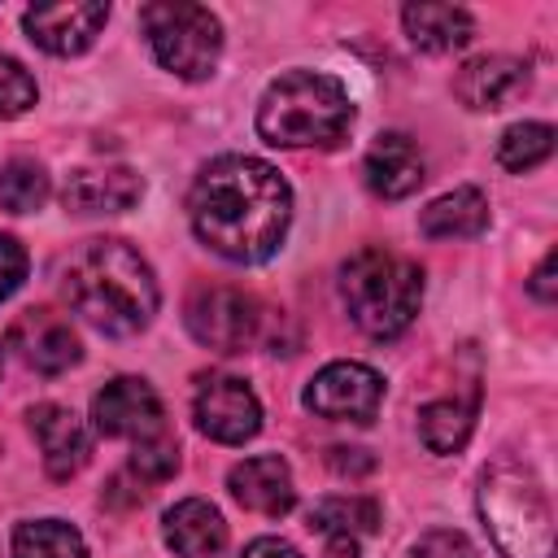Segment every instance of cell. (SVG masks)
Wrapping results in <instances>:
<instances>
[{
    "label": "cell",
    "instance_id": "277c9868",
    "mask_svg": "<svg viewBox=\"0 0 558 558\" xmlns=\"http://www.w3.org/2000/svg\"><path fill=\"white\" fill-rule=\"evenodd\" d=\"M340 296L357 331L371 340L401 336L423 301V270L418 262L392 253V248H357L340 270Z\"/></svg>",
    "mask_w": 558,
    "mask_h": 558
},
{
    "label": "cell",
    "instance_id": "1f68e13d",
    "mask_svg": "<svg viewBox=\"0 0 558 558\" xmlns=\"http://www.w3.org/2000/svg\"><path fill=\"white\" fill-rule=\"evenodd\" d=\"M532 296H541V301H554V253H545V262L536 266V275H532Z\"/></svg>",
    "mask_w": 558,
    "mask_h": 558
},
{
    "label": "cell",
    "instance_id": "ac0fdd59",
    "mask_svg": "<svg viewBox=\"0 0 558 558\" xmlns=\"http://www.w3.org/2000/svg\"><path fill=\"white\" fill-rule=\"evenodd\" d=\"M144 179L126 166H92V170H74L61 187L65 209L74 214H122L140 201Z\"/></svg>",
    "mask_w": 558,
    "mask_h": 558
},
{
    "label": "cell",
    "instance_id": "d4e9b609",
    "mask_svg": "<svg viewBox=\"0 0 558 558\" xmlns=\"http://www.w3.org/2000/svg\"><path fill=\"white\" fill-rule=\"evenodd\" d=\"M549 153H554V126L549 122H514L497 144V161L514 174L541 166Z\"/></svg>",
    "mask_w": 558,
    "mask_h": 558
},
{
    "label": "cell",
    "instance_id": "83f0119b",
    "mask_svg": "<svg viewBox=\"0 0 558 558\" xmlns=\"http://www.w3.org/2000/svg\"><path fill=\"white\" fill-rule=\"evenodd\" d=\"M414 558H475V549H471V541H466L462 532H453V527H436V532L418 536Z\"/></svg>",
    "mask_w": 558,
    "mask_h": 558
},
{
    "label": "cell",
    "instance_id": "9c48e42d",
    "mask_svg": "<svg viewBox=\"0 0 558 558\" xmlns=\"http://www.w3.org/2000/svg\"><path fill=\"white\" fill-rule=\"evenodd\" d=\"M379 401L384 379L362 362H331L305 388V405L331 423H371L379 414Z\"/></svg>",
    "mask_w": 558,
    "mask_h": 558
},
{
    "label": "cell",
    "instance_id": "cb8c5ba5",
    "mask_svg": "<svg viewBox=\"0 0 558 558\" xmlns=\"http://www.w3.org/2000/svg\"><path fill=\"white\" fill-rule=\"evenodd\" d=\"M48 192L52 187H48V174H44L39 161L13 157V161L0 166V205L9 214H35V209H44Z\"/></svg>",
    "mask_w": 558,
    "mask_h": 558
},
{
    "label": "cell",
    "instance_id": "30bf717a",
    "mask_svg": "<svg viewBox=\"0 0 558 558\" xmlns=\"http://www.w3.org/2000/svg\"><path fill=\"white\" fill-rule=\"evenodd\" d=\"M196 427L218 445H244L262 427L257 392L235 375H209L196 388Z\"/></svg>",
    "mask_w": 558,
    "mask_h": 558
},
{
    "label": "cell",
    "instance_id": "2e32d148",
    "mask_svg": "<svg viewBox=\"0 0 558 558\" xmlns=\"http://www.w3.org/2000/svg\"><path fill=\"white\" fill-rule=\"evenodd\" d=\"M227 488L231 497L244 506V510H257L266 519H279L292 510L296 501V488H292V471L279 453H262V458H244L231 466L227 475Z\"/></svg>",
    "mask_w": 558,
    "mask_h": 558
},
{
    "label": "cell",
    "instance_id": "f546056e",
    "mask_svg": "<svg viewBox=\"0 0 558 558\" xmlns=\"http://www.w3.org/2000/svg\"><path fill=\"white\" fill-rule=\"evenodd\" d=\"M327 462H331V471H340V475H366V471L375 466V462L366 458V449H331Z\"/></svg>",
    "mask_w": 558,
    "mask_h": 558
},
{
    "label": "cell",
    "instance_id": "7c38bea8",
    "mask_svg": "<svg viewBox=\"0 0 558 558\" xmlns=\"http://www.w3.org/2000/svg\"><path fill=\"white\" fill-rule=\"evenodd\" d=\"M109 22V4L100 0H70V4H35L26 9L22 26L26 35L52 52V57H74L83 48H92V39L100 35V26Z\"/></svg>",
    "mask_w": 558,
    "mask_h": 558
},
{
    "label": "cell",
    "instance_id": "d6a6232c",
    "mask_svg": "<svg viewBox=\"0 0 558 558\" xmlns=\"http://www.w3.org/2000/svg\"><path fill=\"white\" fill-rule=\"evenodd\" d=\"M0 366H4V344H0Z\"/></svg>",
    "mask_w": 558,
    "mask_h": 558
},
{
    "label": "cell",
    "instance_id": "f1b7e54d",
    "mask_svg": "<svg viewBox=\"0 0 558 558\" xmlns=\"http://www.w3.org/2000/svg\"><path fill=\"white\" fill-rule=\"evenodd\" d=\"M26 279V248L13 235H0V301H9Z\"/></svg>",
    "mask_w": 558,
    "mask_h": 558
},
{
    "label": "cell",
    "instance_id": "484cf974",
    "mask_svg": "<svg viewBox=\"0 0 558 558\" xmlns=\"http://www.w3.org/2000/svg\"><path fill=\"white\" fill-rule=\"evenodd\" d=\"M174 466H179V445H174V436H161V440H148V445H135V449H131V471H135L144 484L170 480Z\"/></svg>",
    "mask_w": 558,
    "mask_h": 558
},
{
    "label": "cell",
    "instance_id": "8992f818",
    "mask_svg": "<svg viewBox=\"0 0 558 558\" xmlns=\"http://www.w3.org/2000/svg\"><path fill=\"white\" fill-rule=\"evenodd\" d=\"M140 26L157 52V61L179 78H209L222 52V26L205 4L157 0L140 9Z\"/></svg>",
    "mask_w": 558,
    "mask_h": 558
},
{
    "label": "cell",
    "instance_id": "603a6c76",
    "mask_svg": "<svg viewBox=\"0 0 558 558\" xmlns=\"http://www.w3.org/2000/svg\"><path fill=\"white\" fill-rule=\"evenodd\" d=\"M13 558H87L78 527L61 519H35L13 532Z\"/></svg>",
    "mask_w": 558,
    "mask_h": 558
},
{
    "label": "cell",
    "instance_id": "4fadbf2b",
    "mask_svg": "<svg viewBox=\"0 0 558 558\" xmlns=\"http://www.w3.org/2000/svg\"><path fill=\"white\" fill-rule=\"evenodd\" d=\"M310 532L331 558H357L379 532V506L371 497H323L310 510Z\"/></svg>",
    "mask_w": 558,
    "mask_h": 558
},
{
    "label": "cell",
    "instance_id": "8fae6325",
    "mask_svg": "<svg viewBox=\"0 0 558 558\" xmlns=\"http://www.w3.org/2000/svg\"><path fill=\"white\" fill-rule=\"evenodd\" d=\"M4 340L39 375H61V371H70L83 357V344H78L74 323L65 314H57V310H44V305L39 310H22L13 318V327H9Z\"/></svg>",
    "mask_w": 558,
    "mask_h": 558
},
{
    "label": "cell",
    "instance_id": "7402d4cb",
    "mask_svg": "<svg viewBox=\"0 0 558 558\" xmlns=\"http://www.w3.org/2000/svg\"><path fill=\"white\" fill-rule=\"evenodd\" d=\"M475 410H480V388L471 384L462 397H440V401H427L418 410V432H423V445L432 453H458L475 427Z\"/></svg>",
    "mask_w": 558,
    "mask_h": 558
},
{
    "label": "cell",
    "instance_id": "6da1fadb",
    "mask_svg": "<svg viewBox=\"0 0 558 558\" xmlns=\"http://www.w3.org/2000/svg\"><path fill=\"white\" fill-rule=\"evenodd\" d=\"M187 214L201 244H209L218 257L266 262L288 235L292 187L270 161L227 153L196 174Z\"/></svg>",
    "mask_w": 558,
    "mask_h": 558
},
{
    "label": "cell",
    "instance_id": "d6986e66",
    "mask_svg": "<svg viewBox=\"0 0 558 558\" xmlns=\"http://www.w3.org/2000/svg\"><path fill=\"white\" fill-rule=\"evenodd\" d=\"M166 545L179 558H218L227 545V523L218 506H209L205 497L174 501L166 510Z\"/></svg>",
    "mask_w": 558,
    "mask_h": 558
},
{
    "label": "cell",
    "instance_id": "5b68a950",
    "mask_svg": "<svg viewBox=\"0 0 558 558\" xmlns=\"http://www.w3.org/2000/svg\"><path fill=\"white\" fill-rule=\"evenodd\" d=\"M480 514L506 558H554V510L536 480L497 466L480 484Z\"/></svg>",
    "mask_w": 558,
    "mask_h": 558
},
{
    "label": "cell",
    "instance_id": "3957f363",
    "mask_svg": "<svg viewBox=\"0 0 558 558\" xmlns=\"http://www.w3.org/2000/svg\"><path fill=\"white\" fill-rule=\"evenodd\" d=\"M353 122V100L340 78L323 70H292L275 78L257 105V135L279 148H331Z\"/></svg>",
    "mask_w": 558,
    "mask_h": 558
},
{
    "label": "cell",
    "instance_id": "52a82bcc",
    "mask_svg": "<svg viewBox=\"0 0 558 558\" xmlns=\"http://www.w3.org/2000/svg\"><path fill=\"white\" fill-rule=\"evenodd\" d=\"M183 323L196 344L214 353H240L262 336V305L244 288L231 283H201L183 305Z\"/></svg>",
    "mask_w": 558,
    "mask_h": 558
},
{
    "label": "cell",
    "instance_id": "e0dca14e",
    "mask_svg": "<svg viewBox=\"0 0 558 558\" xmlns=\"http://www.w3.org/2000/svg\"><path fill=\"white\" fill-rule=\"evenodd\" d=\"M523 87H527V65L506 52L475 57L453 78V96L466 109H506L514 96H523Z\"/></svg>",
    "mask_w": 558,
    "mask_h": 558
},
{
    "label": "cell",
    "instance_id": "4dcf8cb0",
    "mask_svg": "<svg viewBox=\"0 0 558 558\" xmlns=\"http://www.w3.org/2000/svg\"><path fill=\"white\" fill-rule=\"evenodd\" d=\"M244 558H301L288 541H279V536H257L248 549H244Z\"/></svg>",
    "mask_w": 558,
    "mask_h": 558
},
{
    "label": "cell",
    "instance_id": "ba28073f",
    "mask_svg": "<svg viewBox=\"0 0 558 558\" xmlns=\"http://www.w3.org/2000/svg\"><path fill=\"white\" fill-rule=\"evenodd\" d=\"M92 418H96L100 436H122L131 445H148V440L170 436L166 432V410H161L157 392L144 379H135V375L109 379L96 392V401H92Z\"/></svg>",
    "mask_w": 558,
    "mask_h": 558
},
{
    "label": "cell",
    "instance_id": "44dd1931",
    "mask_svg": "<svg viewBox=\"0 0 558 558\" xmlns=\"http://www.w3.org/2000/svg\"><path fill=\"white\" fill-rule=\"evenodd\" d=\"M484 227H488V201L480 187H453L418 214V231L427 240H471Z\"/></svg>",
    "mask_w": 558,
    "mask_h": 558
},
{
    "label": "cell",
    "instance_id": "5bb4252c",
    "mask_svg": "<svg viewBox=\"0 0 558 558\" xmlns=\"http://www.w3.org/2000/svg\"><path fill=\"white\" fill-rule=\"evenodd\" d=\"M31 432L39 440V453H44V466H48L52 480H70V475L83 471V462L92 453V436H87L83 418L70 405L39 401L31 410Z\"/></svg>",
    "mask_w": 558,
    "mask_h": 558
},
{
    "label": "cell",
    "instance_id": "9a60e30c",
    "mask_svg": "<svg viewBox=\"0 0 558 558\" xmlns=\"http://www.w3.org/2000/svg\"><path fill=\"white\" fill-rule=\"evenodd\" d=\"M362 174H366V187L384 201H401L410 192H418V183L427 179V161L418 153V144L401 131H384L371 148H366V161H362Z\"/></svg>",
    "mask_w": 558,
    "mask_h": 558
},
{
    "label": "cell",
    "instance_id": "ffe728a7",
    "mask_svg": "<svg viewBox=\"0 0 558 558\" xmlns=\"http://www.w3.org/2000/svg\"><path fill=\"white\" fill-rule=\"evenodd\" d=\"M401 22H405L410 44L423 48V52H453V48H462L475 35V22H471V13L462 4L418 0V4L401 9Z\"/></svg>",
    "mask_w": 558,
    "mask_h": 558
},
{
    "label": "cell",
    "instance_id": "7a4b0ae2",
    "mask_svg": "<svg viewBox=\"0 0 558 558\" xmlns=\"http://www.w3.org/2000/svg\"><path fill=\"white\" fill-rule=\"evenodd\" d=\"M61 292L105 336H135L157 314V279L126 240H83L61 262Z\"/></svg>",
    "mask_w": 558,
    "mask_h": 558
},
{
    "label": "cell",
    "instance_id": "4316f807",
    "mask_svg": "<svg viewBox=\"0 0 558 558\" xmlns=\"http://www.w3.org/2000/svg\"><path fill=\"white\" fill-rule=\"evenodd\" d=\"M35 105V78L26 74L22 61L0 52V118H17Z\"/></svg>",
    "mask_w": 558,
    "mask_h": 558
}]
</instances>
